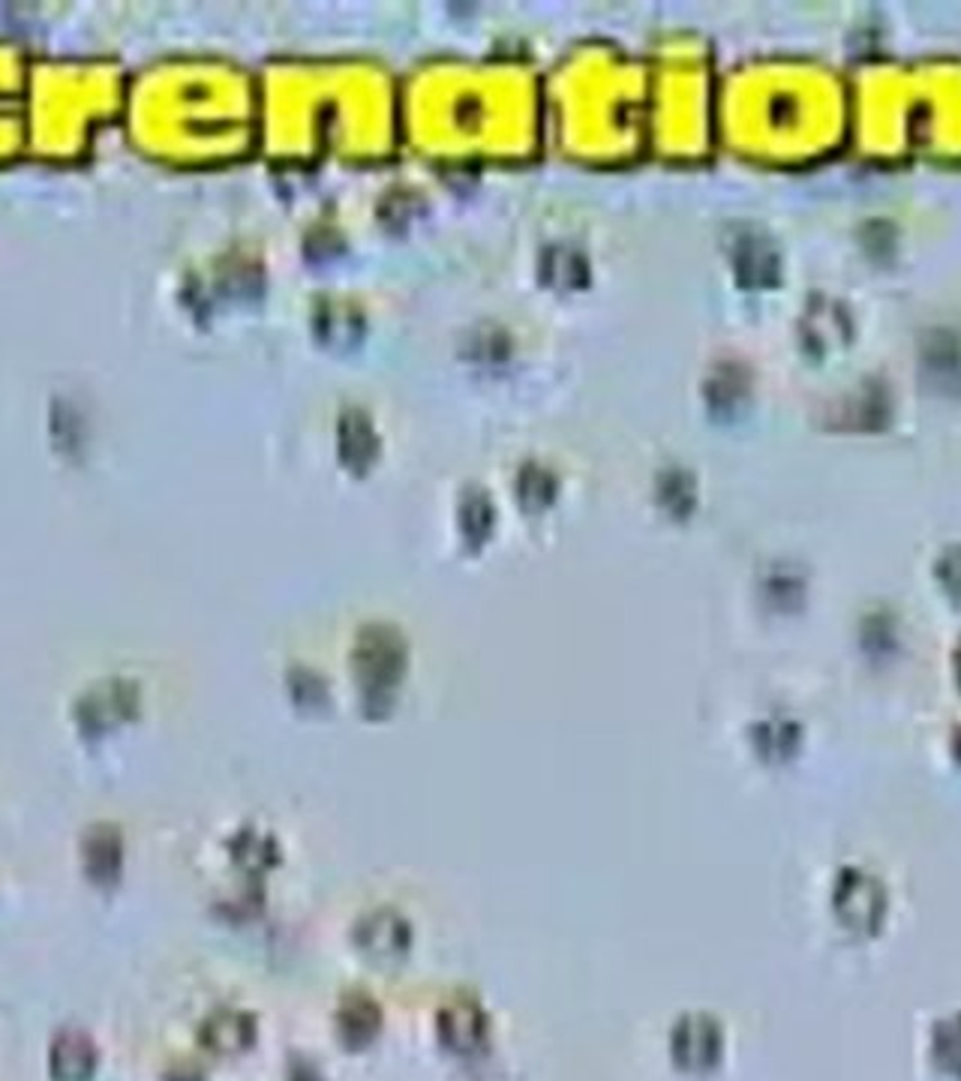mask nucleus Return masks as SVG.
I'll return each mask as SVG.
<instances>
[{"label":"nucleus","instance_id":"10","mask_svg":"<svg viewBox=\"0 0 961 1081\" xmlns=\"http://www.w3.org/2000/svg\"><path fill=\"white\" fill-rule=\"evenodd\" d=\"M952 754H955V760H959V763H961V733H959V737H955V745H952Z\"/></svg>","mask_w":961,"mask_h":1081},{"label":"nucleus","instance_id":"1","mask_svg":"<svg viewBox=\"0 0 961 1081\" xmlns=\"http://www.w3.org/2000/svg\"><path fill=\"white\" fill-rule=\"evenodd\" d=\"M832 904H835L839 920L860 934H874L887 917V892H883L881 880L860 869H848L841 874Z\"/></svg>","mask_w":961,"mask_h":1081},{"label":"nucleus","instance_id":"6","mask_svg":"<svg viewBox=\"0 0 961 1081\" xmlns=\"http://www.w3.org/2000/svg\"><path fill=\"white\" fill-rule=\"evenodd\" d=\"M361 943H364L367 950L373 952V955H394V952H400L409 943V931H406V925L397 917H391V913H379V917H373V920L367 922L364 925V931H361Z\"/></svg>","mask_w":961,"mask_h":1081},{"label":"nucleus","instance_id":"2","mask_svg":"<svg viewBox=\"0 0 961 1081\" xmlns=\"http://www.w3.org/2000/svg\"><path fill=\"white\" fill-rule=\"evenodd\" d=\"M673 1058L685 1070H709L721 1058V1031L703 1015H691L673 1031Z\"/></svg>","mask_w":961,"mask_h":1081},{"label":"nucleus","instance_id":"8","mask_svg":"<svg viewBox=\"0 0 961 1081\" xmlns=\"http://www.w3.org/2000/svg\"><path fill=\"white\" fill-rule=\"evenodd\" d=\"M84 862L93 878L109 880L121 865V844L109 829H97L88 844H84Z\"/></svg>","mask_w":961,"mask_h":1081},{"label":"nucleus","instance_id":"5","mask_svg":"<svg viewBox=\"0 0 961 1081\" xmlns=\"http://www.w3.org/2000/svg\"><path fill=\"white\" fill-rule=\"evenodd\" d=\"M439 1031L446 1037V1042H451L454 1049H472L481 1042L484 1037V1024H481V1015H478L476 1007L469 1003H457V1007H448L439 1019Z\"/></svg>","mask_w":961,"mask_h":1081},{"label":"nucleus","instance_id":"3","mask_svg":"<svg viewBox=\"0 0 961 1081\" xmlns=\"http://www.w3.org/2000/svg\"><path fill=\"white\" fill-rule=\"evenodd\" d=\"M97 1067V1049L91 1037L81 1031H63L58 1040L51 1042L49 1070L54 1079L61 1081H88Z\"/></svg>","mask_w":961,"mask_h":1081},{"label":"nucleus","instance_id":"7","mask_svg":"<svg viewBox=\"0 0 961 1081\" xmlns=\"http://www.w3.org/2000/svg\"><path fill=\"white\" fill-rule=\"evenodd\" d=\"M931 1061L943 1072L961 1075V1015L943 1019L931 1031Z\"/></svg>","mask_w":961,"mask_h":1081},{"label":"nucleus","instance_id":"4","mask_svg":"<svg viewBox=\"0 0 961 1081\" xmlns=\"http://www.w3.org/2000/svg\"><path fill=\"white\" fill-rule=\"evenodd\" d=\"M256 1021L247 1012L220 1010L202 1024V1045L213 1054H241L253 1045Z\"/></svg>","mask_w":961,"mask_h":1081},{"label":"nucleus","instance_id":"9","mask_svg":"<svg viewBox=\"0 0 961 1081\" xmlns=\"http://www.w3.org/2000/svg\"><path fill=\"white\" fill-rule=\"evenodd\" d=\"M340 1031H343L346 1040L352 1042L370 1040L379 1031V1010H376V1003L364 1001V998L346 1001L343 1012H340Z\"/></svg>","mask_w":961,"mask_h":1081}]
</instances>
